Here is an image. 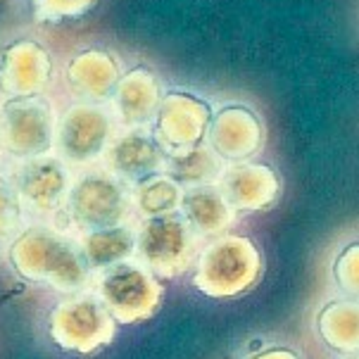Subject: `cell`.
Wrapping results in <instances>:
<instances>
[{
    "label": "cell",
    "instance_id": "1",
    "mask_svg": "<svg viewBox=\"0 0 359 359\" xmlns=\"http://www.w3.org/2000/svg\"><path fill=\"white\" fill-rule=\"evenodd\" d=\"M10 262L22 278L65 293H76L90 281L81 243L48 224L24 229L10 248Z\"/></svg>",
    "mask_w": 359,
    "mask_h": 359
},
{
    "label": "cell",
    "instance_id": "2",
    "mask_svg": "<svg viewBox=\"0 0 359 359\" xmlns=\"http://www.w3.org/2000/svg\"><path fill=\"white\" fill-rule=\"evenodd\" d=\"M262 273V255L245 236H217L200 252L193 283L207 297H236L250 290Z\"/></svg>",
    "mask_w": 359,
    "mask_h": 359
},
{
    "label": "cell",
    "instance_id": "3",
    "mask_svg": "<svg viewBox=\"0 0 359 359\" xmlns=\"http://www.w3.org/2000/svg\"><path fill=\"white\" fill-rule=\"evenodd\" d=\"M65 210L69 222L79 231H98L126 224L133 215L131 184L107 169L81 174L72 181L65 200Z\"/></svg>",
    "mask_w": 359,
    "mask_h": 359
},
{
    "label": "cell",
    "instance_id": "4",
    "mask_svg": "<svg viewBox=\"0 0 359 359\" xmlns=\"http://www.w3.org/2000/svg\"><path fill=\"white\" fill-rule=\"evenodd\" d=\"M138 262L162 278H174L191 269L198 255V236L181 212L150 217L136 231Z\"/></svg>",
    "mask_w": 359,
    "mask_h": 359
},
{
    "label": "cell",
    "instance_id": "5",
    "mask_svg": "<svg viewBox=\"0 0 359 359\" xmlns=\"http://www.w3.org/2000/svg\"><path fill=\"white\" fill-rule=\"evenodd\" d=\"M53 102L43 93L8 98L0 105V145L20 160L48 155L55 145Z\"/></svg>",
    "mask_w": 359,
    "mask_h": 359
},
{
    "label": "cell",
    "instance_id": "6",
    "mask_svg": "<svg viewBox=\"0 0 359 359\" xmlns=\"http://www.w3.org/2000/svg\"><path fill=\"white\" fill-rule=\"evenodd\" d=\"M162 285L141 262H121L105 269L98 281V297L114 321L136 324L150 319L162 305Z\"/></svg>",
    "mask_w": 359,
    "mask_h": 359
},
{
    "label": "cell",
    "instance_id": "7",
    "mask_svg": "<svg viewBox=\"0 0 359 359\" xmlns=\"http://www.w3.org/2000/svg\"><path fill=\"white\" fill-rule=\"evenodd\" d=\"M50 336L62 350L88 355L112 340L114 319L98 295L81 293L53 309Z\"/></svg>",
    "mask_w": 359,
    "mask_h": 359
},
{
    "label": "cell",
    "instance_id": "8",
    "mask_svg": "<svg viewBox=\"0 0 359 359\" xmlns=\"http://www.w3.org/2000/svg\"><path fill=\"white\" fill-rule=\"evenodd\" d=\"M112 136L114 121L107 109L98 102H79L57 119L53 148H57L65 164L83 167L100 160Z\"/></svg>",
    "mask_w": 359,
    "mask_h": 359
},
{
    "label": "cell",
    "instance_id": "9",
    "mask_svg": "<svg viewBox=\"0 0 359 359\" xmlns=\"http://www.w3.org/2000/svg\"><path fill=\"white\" fill-rule=\"evenodd\" d=\"M210 102L186 90L162 95L155 112V141L164 155H176L203 143L212 121Z\"/></svg>",
    "mask_w": 359,
    "mask_h": 359
},
{
    "label": "cell",
    "instance_id": "10",
    "mask_svg": "<svg viewBox=\"0 0 359 359\" xmlns=\"http://www.w3.org/2000/svg\"><path fill=\"white\" fill-rule=\"evenodd\" d=\"M72 186L69 167L53 155H39L24 160L15 169L12 188L22 203V210L34 217H50L65 205Z\"/></svg>",
    "mask_w": 359,
    "mask_h": 359
},
{
    "label": "cell",
    "instance_id": "11",
    "mask_svg": "<svg viewBox=\"0 0 359 359\" xmlns=\"http://www.w3.org/2000/svg\"><path fill=\"white\" fill-rule=\"evenodd\" d=\"M53 76V57L46 46L20 39L0 53V93L5 98L43 93Z\"/></svg>",
    "mask_w": 359,
    "mask_h": 359
},
{
    "label": "cell",
    "instance_id": "12",
    "mask_svg": "<svg viewBox=\"0 0 359 359\" xmlns=\"http://www.w3.org/2000/svg\"><path fill=\"white\" fill-rule=\"evenodd\" d=\"M205 138L222 160L245 162L259 153L264 143V124L255 109L245 105H226L212 114Z\"/></svg>",
    "mask_w": 359,
    "mask_h": 359
},
{
    "label": "cell",
    "instance_id": "13",
    "mask_svg": "<svg viewBox=\"0 0 359 359\" xmlns=\"http://www.w3.org/2000/svg\"><path fill=\"white\" fill-rule=\"evenodd\" d=\"M164 150L143 129H129L119 136H112L107 143L102 162L109 174L119 176L126 184H138L153 174H160L164 167Z\"/></svg>",
    "mask_w": 359,
    "mask_h": 359
},
{
    "label": "cell",
    "instance_id": "14",
    "mask_svg": "<svg viewBox=\"0 0 359 359\" xmlns=\"http://www.w3.org/2000/svg\"><path fill=\"white\" fill-rule=\"evenodd\" d=\"M222 188L224 198L233 210L257 212L269 207L278 198L281 181L269 164L259 162H233V167L222 172Z\"/></svg>",
    "mask_w": 359,
    "mask_h": 359
},
{
    "label": "cell",
    "instance_id": "15",
    "mask_svg": "<svg viewBox=\"0 0 359 359\" xmlns=\"http://www.w3.org/2000/svg\"><path fill=\"white\" fill-rule=\"evenodd\" d=\"M162 95L160 79L148 67H133L126 74H121L112 90L119 124L126 129H143L155 119Z\"/></svg>",
    "mask_w": 359,
    "mask_h": 359
},
{
    "label": "cell",
    "instance_id": "16",
    "mask_svg": "<svg viewBox=\"0 0 359 359\" xmlns=\"http://www.w3.org/2000/svg\"><path fill=\"white\" fill-rule=\"evenodd\" d=\"M119 76L121 67L117 57L102 48H88V50L76 53L65 69V79L74 95L88 102H105L112 98Z\"/></svg>",
    "mask_w": 359,
    "mask_h": 359
},
{
    "label": "cell",
    "instance_id": "17",
    "mask_svg": "<svg viewBox=\"0 0 359 359\" xmlns=\"http://www.w3.org/2000/svg\"><path fill=\"white\" fill-rule=\"evenodd\" d=\"M181 215L193 229L196 236L203 238H215V236H224L231 224H233V207L224 198L222 188L217 184L207 186H193L186 188L181 196Z\"/></svg>",
    "mask_w": 359,
    "mask_h": 359
},
{
    "label": "cell",
    "instance_id": "18",
    "mask_svg": "<svg viewBox=\"0 0 359 359\" xmlns=\"http://www.w3.org/2000/svg\"><path fill=\"white\" fill-rule=\"evenodd\" d=\"M81 243L83 257H86L90 271H105L112 266L136 257V229L129 222L119 226L86 231Z\"/></svg>",
    "mask_w": 359,
    "mask_h": 359
},
{
    "label": "cell",
    "instance_id": "19",
    "mask_svg": "<svg viewBox=\"0 0 359 359\" xmlns=\"http://www.w3.org/2000/svg\"><path fill=\"white\" fill-rule=\"evenodd\" d=\"M224 160L205 141L193 145V148L184 150V153L167 155L164 157L162 172L179 184L181 188L193 186H207L219 181L224 172Z\"/></svg>",
    "mask_w": 359,
    "mask_h": 359
},
{
    "label": "cell",
    "instance_id": "20",
    "mask_svg": "<svg viewBox=\"0 0 359 359\" xmlns=\"http://www.w3.org/2000/svg\"><path fill=\"white\" fill-rule=\"evenodd\" d=\"M181 196H184V188L164 172L148 176V179L138 181L131 188L133 212H138L143 219L179 212Z\"/></svg>",
    "mask_w": 359,
    "mask_h": 359
},
{
    "label": "cell",
    "instance_id": "21",
    "mask_svg": "<svg viewBox=\"0 0 359 359\" xmlns=\"http://www.w3.org/2000/svg\"><path fill=\"white\" fill-rule=\"evenodd\" d=\"M357 305L350 300L333 302L319 316L321 338L331 348L343 352H355L359 343V326H357Z\"/></svg>",
    "mask_w": 359,
    "mask_h": 359
},
{
    "label": "cell",
    "instance_id": "22",
    "mask_svg": "<svg viewBox=\"0 0 359 359\" xmlns=\"http://www.w3.org/2000/svg\"><path fill=\"white\" fill-rule=\"evenodd\" d=\"M98 0H34L36 17L43 22L74 20L93 8Z\"/></svg>",
    "mask_w": 359,
    "mask_h": 359
},
{
    "label": "cell",
    "instance_id": "23",
    "mask_svg": "<svg viewBox=\"0 0 359 359\" xmlns=\"http://www.w3.org/2000/svg\"><path fill=\"white\" fill-rule=\"evenodd\" d=\"M22 203L17 198V191L12 188L8 179L0 176V238L12 236L22 224Z\"/></svg>",
    "mask_w": 359,
    "mask_h": 359
},
{
    "label": "cell",
    "instance_id": "24",
    "mask_svg": "<svg viewBox=\"0 0 359 359\" xmlns=\"http://www.w3.org/2000/svg\"><path fill=\"white\" fill-rule=\"evenodd\" d=\"M336 278L340 288L348 290V293L357 295V283H359V250L357 243H352L343 250V255L336 262Z\"/></svg>",
    "mask_w": 359,
    "mask_h": 359
},
{
    "label": "cell",
    "instance_id": "25",
    "mask_svg": "<svg viewBox=\"0 0 359 359\" xmlns=\"http://www.w3.org/2000/svg\"><path fill=\"white\" fill-rule=\"evenodd\" d=\"M255 359H300V357L290 350H269V352H264V355H259Z\"/></svg>",
    "mask_w": 359,
    "mask_h": 359
},
{
    "label": "cell",
    "instance_id": "26",
    "mask_svg": "<svg viewBox=\"0 0 359 359\" xmlns=\"http://www.w3.org/2000/svg\"><path fill=\"white\" fill-rule=\"evenodd\" d=\"M0 150H3V145H0Z\"/></svg>",
    "mask_w": 359,
    "mask_h": 359
}]
</instances>
